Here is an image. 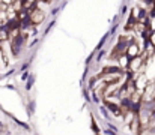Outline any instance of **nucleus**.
I'll return each instance as SVG.
<instances>
[{
  "label": "nucleus",
  "instance_id": "f8f14e48",
  "mask_svg": "<svg viewBox=\"0 0 155 135\" xmlns=\"http://www.w3.org/2000/svg\"><path fill=\"white\" fill-rule=\"evenodd\" d=\"M21 78H23V80H26V78H29V72H24Z\"/></svg>",
  "mask_w": 155,
  "mask_h": 135
},
{
  "label": "nucleus",
  "instance_id": "ddd939ff",
  "mask_svg": "<svg viewBox=\"0 0 155 135\" xmlns=\"http://www.w3.org/2000/svg\"><path fill=\"white\" fill-rule=\"evenodd\" d=\"M44 2H45V3H50V2H51V0H44Z\"/></svg>",
  "mask_w": 155,
  "mask_h": 135
},
{
  "label": "nucleus",
  "instance_id": "7ed1b4c3",
  "mask_svg": "<svg viewBox=\"0 0 155 135\" xmlns=\"http://www.w3.org/2000/svg\"><path fill=\"white\" fill-rule=\"evenodd\" d=\"M29 18H30V21H32V24H35V26H38V24H41L44 20H45V14H44V11H41V9H32L30 11V14H29Z\"/></svg>",
  "mask_w": 155,
  "mask_h": 135
},
{
  "label": "nucleus",
  "instance_id": "9b49d317",
  "mask_svg": "<svg viewBox=\"0 0 155 135\" xmlns=\"http://www.w3.org/2000/svg\"><path fill=\"white\" fill-rule=\"evenodd\" d=\"M103 54H104V51H99V53H98V56H97V60H98V62L101 60V57H103Z\"/></svg>",
  "mask_w": 155,
  "mask_h": 135
},
{
  "label": "nucleus",
  "instance_id": "f03ea898",
  "mask_svg": "<svg viewBox=\"0 0 155 135\" xmlns=\"http://www.w3.org/2000/svg\"><path fill=\"white\" fill-rule=\"evenodd\" d=\"M143 104H152L155 102V83H149L143 89Z\"/></svg>",
  "mask_w": 155,
  "mask_h": 135
},
{
  "label": "nucleus",
  "instance_id": "1a4fd4ad",
  "mask_svg": "<svg viewBox=\"0 0 155 135\" xmlns=\"http://www.w3.org/2000/svg\"><path fill=\"white\" fill-rule=\"evenodd\" d=\"M99 110H101V113H103V114H104V117H105L107 120H109V113H107V110H105V108H104V107H101V108H99Z\"/></svg>",
  "mask_w": 155,
  "mask_h": 135
},
{
  "label": "nucleus",
  "instance_id": "f257e3e1",
  "mask_svg": "<svg viewBox=\"0 0 155 135\" xmlns=\"http://www.w3.org/2000/svg\"><path fill=\"white\" fill-rule=\"evenodd\" d=\"M143 66H145V57L137 56V57H133L130 60L128 69H130V72L133 75H139V74H141V71H143Z\"/></svg>",
  "mask_w": 155,
  "mask_h": 135
},
{
  "label": "nucleus",
  "instance_id": "423d86ee",
  "mask_svg": "<svg viewBox=\"0 0 155 135\" xmlns=\"http://www.w3.org/2000/svg\"><path fill=\"white\" fill-rule=\"evenodd\" d=\"M21 2H23V9L30 12L32 9L36 8V2H38V0H21Z\"/></svg>",
  "mask_w": 155,
  "mask_h": 135
},
{
  "label": "nucleus",
  "instance_id": "39448f33",
  "mask_svg": "<svg viewBox=\"0 0 155 135\" xmlns=\"http://www.w3.org/2000/svg\"><path fill=\"white\" fill-rule=\"evenodd\" d=\"M23 42H24L23 35L17 36L14 41H11V48H12V54H14V56H18V54H20V50H21V47H23Z\"/></svg>",
  "mask_w": 155,
  "mask_h": 135
},
{
  "label": "nucleus",
  "instance_id": "9d476101",
  "mask_svg": "<svg viewBox=\"0 0 155 135\" xmlns=\"http://www.w3.org/2000/svg\"><path fill=\"white\" fill-rule=\"evenodd\" d=\"M109 129H111V131H114V132H118V128L114 126V125H111V123H109Z\"/></svg>",
  "mask_w": 155,
  "mask_h": 135
},
{
  "label": "nucleus",
  "instance_id": "20e7f679",
  "mask_svg": "<svg viewBox=\"0 0 155 135\" xmlns=\"http://www.w3.org/2000/svg\"><path fill=\"white\" fill-rule=\"evenodd\" d=\"M143 51L141 50V47L137 44V41L134 39V41H131L130 44H128V48H126V56L130 57V59H133V57H137V56H140V53Z\"/></svg>",
  "mask_w": 155,
  "mask_h": 135
},
{
  "label": "nucleus",
  "instance_id": "6e6552de",
  "mask_svg": "<svg viewBox=\"0 0 155 135\" xmlns=\"http://www.w3.org/2000/svg\"><path fill=\"white\" fill-rule=\"evenodd\" d=\"M33 81H35V77H29V81H27V84H26V89H30L32 87V84H33Z\"/></svg>",
  "mask_w": 155,
  "mask_h": 135
},
{
  "label": "nucleus",
  "instance_id": "0eeeda50",
  "mask_svg": "<svg viewBox=\"0 0 155 135\" xmlns=\"http://www.w3.org/2000/svg\"><path fill=\"white\" fill-rule=\"evenodd\" d=\"M148 26L152 32H155V9H152L149 12V21H148Z\"/></svg>",
  "mask_w": 155,
  "mask_h": 135
}]
</instances>
